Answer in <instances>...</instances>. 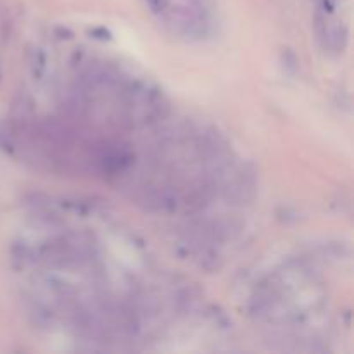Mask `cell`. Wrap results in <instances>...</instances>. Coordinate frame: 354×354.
Returning <instances> with one entry per match:
<instances>
[{
    "instance_id": "obj_1",
    "label": "cell",
    "mask_w": 354,
    "mask_h": 354,
    "mask_svg": "<svg viewBox=\"0 0 354 354\" xmlns=\"http://www.w3.org/2000/svg\"><path fill=\"white\" fill-rule=\"evenodd\" d=\"M45 62H47V59H45L44 52H35V57L31 61V71H33V76L37 80H41V76L45 75Z\"/></svg>"
},
{
    "instance_id": "obj_2",
    "label": "cell",
    "mask_w": 354,
    "mask_h": 354,
    "mask_svg": "<svg viewBox=\"0 0 354 354\" xmlns=\"http://www.w3.org/2000/svg\"><path fill=\"white\" fill-rule=\"evenodd\" d=\"M282 59H283V68H286V71L289 73V75H296L297 64H299L296 54H294L290 48H286V50L282 52Z\"/></svg>"
},
{
    "instance_id": "obj_5",
    "label": "cell",
    "mask_w": 354,
    "mask_h": 354,
    "mask_svg": "<svg viewBox=\"0 0 354 354\" xmlns=\"http://www.w3.org/2000/svg\"><path fill=\"white\" fill-rule=\"evenodd\" d=\"M57 33H61V37L59 38H73V33L69 30H66V28H57Z\"/></svg>"
},
{
    "instance_id": "obj_3",
    "label": "cell",
    "mask_w": 354,
    "mask_h": 354,
    "mask_svg": "<svg viewBox=\"0 0 354 354\" xmlns=\"http://www.w3.org/2000/svg\"><path fill=\"white\" fill-rule=\"evenodd\" d=\"M147 2V6L151 7L152 12L156 14H161L162 10L166 9V6H168V0H145Z\"/></svg>"
},
{
    "instance_id": "obj_4",
    "label": "cell",
    "mask_w": 354,
    "mask_h": 354,
    "mask_svg": "<svg viewBox=\"0 0 354 354\" xmlns=\"http://www.w3.org/2000/svg\"><path fill=\"white\" fill-rule=\"evenodd\" d=\"M90 35L97 40H111V31L106 28H93V30H90Z\"/></svg>"
}]
</instances>
